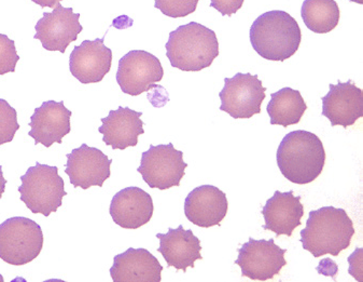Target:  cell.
I'll use <instances>...</instances> for the list:
<instances>
[{
	"instance_id": "cell-1",
	"label": "cell",
	"mask_w": 363,
	"mask_h": 282,
	"mask_svg": "<svg viewBox=\"0 0 363 282\" xmlns=\"http://www.w3.org/2000/svg\"><path fill=\"white\" fill-rule=\"evenodd\" d=\"M278 168L291 183L305 185L314 182L325 163V151L319 136L305 130L290 132L276 153Z\"/></svg>"
},
{
	"instance_id": "cell-2",
	"label": "cell",
	"mask_w": 363,
	"mask_h": 282,
	"mask_svg": "<svg viewBox=\"0 0 363 282\" xmlns=\"http://www.w3.org/2000/svg\"><path fill=\"white\" fill-rule=\"evenodd\" d=\"M249 37L255 51L263 59L284 62L298 51L302 32L296 18L288 12L272 10L252 23Z\"/></svg>"
},
{
	"instance_id": "cell-3",
	"label": "cell",
	"mask_w": 363,
	"mask_h": 282,
	"mask_svg": "<svg viewBox=\"0 0 363 282\" xmlns=\"http://www.w3.org/2000/svg\"><path fill=\"white\" fill-rule=\"evenodd\" d=\"M354 235V223L344 209L323 207L311 211L300 242L315 258L325 254L337 256L350 246Z\"/></svg>"
},
{
	"instance_id": "cell-4",
	"label": "cell",
	"mask_w": 363,
	"mask_h": 282,
	"mask_svg": "<svg viewBox=\"0 0 363 282\" xmlns=\"http://www.w3.org/2000/svg\"><path fill=\"white\" fill-rule=\"evenodd\" d=\"M165 48L171 65L182 72H200L219 55L217 35L198 22L182 25L169 33Z\"/></svg>"
},
{
	"instance_id": "cell-5",
	"label": "cell",
	"mask_w": 363,
	"mask_h": 282,
	"mask_svg": "<svg viewBox=\"0 0 363 282\" xmlns=\"http://www.w3.org/2000/svg\"><path fill=\"white\" fill-rule=\"evenodd\" d=\"M21 200L34 215L50 217L61 208L64 197L67 196L65 182L55 166L36 163V166L28 168L26 173L21 176Z\"/></svg>"
},
{
	"instance_id": "cell-6",
	"label": "cell",
	"mask_w": 363,
	"mask_h": 282,
	"mask_svg": "<svg viewBox=\"0 0 363 282\" xmlns=\"http://www.w3.org/2000/svg\"><path fill=\"white\" fill-rule=\"evenodd\" d=\"M43 246L40 225L27 217H16L0 224V259L22 266L38 258Z\"/></svg>"
},
{
	"instance_id": "cell-7",
	"label": "cell",
	"mask_w": 363,
	"mask_h": 282,
	"mask_svg": "<svg viewBox=\"0 0 363 282\" xmlns=\"http://www.w3.org/2000/svg\"><path fill=\"white\" fill-rule=\"evenodd\" d=\"M188 163L184 161V153L167 145H150L144 151L137 171L142 174L144 181L150 188L166 190L174 186H180L186 174Z\"/></svg>"
},
{
	"instance_id": "cell-8",
	"label": "cell",
	"mask_w": 363,
	"mask_h": 282,
	"mask_svg": "<svg viewBox=\"0 0 363 282\" xmlns=\"http://www.w3.org/2000/svg\"><path fill=\"white\" fill-rule=\"evenodd\" d=\"M265 91L258 75L238 72L233 78H225V88L219 93L220 111L234 119L251 118L261 113Z\"/></svg>"
},
{
	"instance_id": "cell-9",
	"label": "cell",
	"mask_w": 363,
	"mask_h": 282,
	"mask_svg": "<svg viewBox=\"0 0 363 282\" xmlns=\"http://www.w3.org/2000/svg\"><path fill=\"white\" fill-rule=\"evenodd\" d=\"M286 249H281L269 240H255L250 238L238 250L235 264L242 269V276L250 280L267 281L281 273L287 264L285 260Z\"/></svg>"
},
{
	"instance_id": "cell-10",
	"label": "cell",
	"mask_w": 363,
	"mask_h": 282,
	"mask_svg": "<svg viewBox=\"0 0 363 282\" xmlns=\"http://www.w3.org/2000/svg\"><path fill=\"white\" fill-rule=\"evenodd\" d=\"M163 77L160 60L144 50H132L119 61L117 82L125 94L138 97L153 88Z\"/></svg>"
},
{
	"instance_id": "cell-11",
	"label": "cell",
	"mask_w": 363,
	"mask_h": 282,
	"mask_svg": "<svg viewBox=\"0 0 363 282\" xmlns=\"http://www.w3.org/2000/svg\"><path fill=\"white\" fill-rule=\"evenodd\" d=\"M80 13H74L72 8H65L57 4L52 12H45L37 22L34 38L41 41L48 51L65 53L70 43L78 39L83 31L80 24Z\"/></svg>"
},
{
	"instance_id": "cell-12",
	"label": "cell",
	"mask_w": 363,
	"mask_h": 282,
	"mask_svg": "<svg viewBox=\"0 0 363 282\" xmlns=\"http://www.w3.org/2000/svg\"><path fill=\"white\" fill-rule=\"evenodd\" d=\"M66 157L65 173L69 176L74 188L84 190L92 186L103 188L106 180L111 175L110 166L113 159L108 158L107 155L96 147L82 144L78 148L72 149Z\"/></svg>"
},
{
	"instance_id": "cell-13",
	"label": "cell",
	"mask_w": 363,
	"mask_h": 282,
	"mask_svg": "<svg viewBox=\"0 0 363 282\" xmlns=\"http://www.w3.org/2000/svg\"><path fill=\"white\" fill-rule=\"evenodd\" d=\"M105 37L84 40L72 50L69 70L81 84H96L105 78L113 64V51L106 47Z\"/></svg>"
},
{
	"instance_id": "cell-14",
	"label": "cell",
	"mask_w": 363,
	"mask_h": 282,
	"mask_svg": "<svg viewBox=\"0 0 363 282\" xmlns=\"http://www.w3.org/2000/svg\"><path fill=\"white\" fill-rule=\"evenodd\" d=\"M72 112L66 109L64 102H43L40 107L35 109L30 117L32 128L28 136L34 139L35 145L43 144L50 148L54 143L62 144L64 136L72 131Z\"/></svg>"
},
{
	"instance_id": "cell-15",
	"label": "cell",
	"mask_w": 363,
	"mask_h": 282,
	"mask_svg": "<svg viewBox=\"0 0 363 282\" xmlns=\"http://www.w3.org/2000/svg\"><path fill=\"white\" fill-rule=\"evenodd\" d=\"M327 95L321 97L323 116L327 117L332 126L344 128L352 126L363 116L362 90L352 82L337 80V85H330Z\"/></svg>"
},
{
	"instance_id": "cell-16",
	"label": "cell",
	"mask_w": 363,
	"mask_h": 282,
	"mask_svg": "<svg viewBox=\"0 0 363 282\" xmlns=\"http://www.w3.org/2000/svg\"><path fill=\"white\" fill-rule=\"evenodd\" d=\"M228 209L227 195L213 185L194 188L184 200L186 219L199 227L220 226L222 219L227 217Z\"/></svg>"
},
{
	"instance_id": "cell-17",
	"label": "cell",
	"mask_w": 363,
	"mask_h": 282,
	"mask_svg": "<svg viewBox=\"0 0 363 282\" xmlns=\"http://www.w3.org/2000/svg\"><path fill=\"white\" fill-rule=\"evenodd\" d=\"M155 211L152 197L136 186L124 188L113 196L109 213L125 229H137L150 222Z\"/></svg>"
},
{
	"instance_id": "cell-18",
	"label": "cell",
	"mask_w": 363,
	"mask_h": 282,
	"mask_svg": "<svg viewBox=\"0 0 363 282\" xmlns=\"http://www.w3.org/2000/svg\"><path fill=\"white\" fill-rule=\"evenodd\" d=\"M157 238L160 240L157 252L161 253L167 266L177 271L186 273V269L194 267L196 261L203 259L201 240L192 230H186L182 225L169 228L167 234H157Z\"/></svg>"
},
{
	"instance_id": "cell-19",
	"label": "cell",
	"mask_w": 363,
	"mask_h": 282,
	"mask_svg": "<svg viewBox=\"0 0 363 282\" xmlns=\"http://www.w3.org/2000/svg\"><path fill=\"white\" fill-rule=\"evenodd\" d=\"M142 116V112L133 111L130 107H119L117 111H110L107 117L101 118L103 124L99 128L104 143L121 151L136 146L138 136L145 134Z\"/></svg>"
},
{
	"instance_id": "cell-20",
	"label": "cell",
	"mask_w": 363,
	"mask_h": 282,
	"mask_svg": "<svg viewBox=\"0 0 363 282\" xmlns=\"http://www.w3.org/2000/svg\"><path fill=\"white\" fill-rule=\"evenodd\" d=\"M163 266L146 249L130 248L116 255L110 276L115 282H161Z\"/></svg>"
},
{
	"instance_id": "cell-21",
	"label": "cell",
	"mask_w": 363,
	"mask_h": 282,
	"mask_svg": "<svg viewBox=\"0 0 363 282\" xmlns=\"http://www.w3.org/2000/svg\"><path fill=\"white\" fill-rule=\"evenodd\" d=\"M265 219L263 229L271 230L276 237L281 235L291 237L294 230L301 226L304 215V207L300 196H294V192H281L276 190L272 198L265 203L262 210Z\"/></svg>"
},
{
	"instance_id": "cell-22",
	"label": "cell",
	"mask_w": 363,
	"mask_h": 282,
	"mask_svg": "<svg viewBox=\"0 0 363 282\" xmlns=\"http://www.w3.org/2000/svg\"><path fill=\"white\" fill-rule=\"evenodd\" d=\"M306 109V103L300 91L288 87L272 93L271 101L267 107L271 124H278L285 128L298 124Z\"/></svg>"
},
{
	"instance_id": "cell-23",
	"label": "cell",
	"mask_w": 363,
	"mask_h": 282,
	"mask_svg": "<svg viewBox=\"0 0 363 282\" xmlns=\"http://www.w3.org/2000/svg\"><path fill=\"white\" fill-rule=\"evenodd\" d=\"M301 16L308 30L316 34H327L339 25V5L334 0H304Z\"/></svg>"
},
{
	"instance_id": "cell-24",
	"label": "cell",
	"mask_w": 363,
	"mask_h": 282,
	"mask_svg": "<svg viewBox=\"0 0 363 282\" xmlns=\"http://www.w3.org/2000/svg\"><path fill=\"white\" fill-rule=\"evenodd\" d=\"M20 129L18 113L6 99H0V146L13 141Z\"/></svg>"
},
{
	"instance_id": "cell-25",
	"label": "cell",
	"mask_w": 363,
	"mask_h": 282,
	"mask_svg": "<svg viewBox=\"0 0 363 282\" xmlns=\"http://www.w3.org/2000/svg\"><path fill=\"white\" fill-rule=\"evenodd\" d=\"M201 0H155V7L169 18H186L194 13Z\"/></svg>"
},
{
	"instance_id": "cell-26",
	"label": "cell",
	"mask_w": 363,
	"mask_h": 282,
	"mask_svg": "<svg viewBox=\"0 0 363 282\" xmlns=\"http://www.w3.org/2000/svg\"><path fill=\"white\" fill-rule=\"evenodd\" d=\"M20 55L16 53V43L7 35L0 34V76L16 72Z\"/></svg>"
},
{
	"instance_id": "cell-27",
	"label": "cell",
	"mask_w": 363,
	"mask_h": 282,
	"mask_svg": "<svg viewBox=\"0 0 363 282\" xmlns=\"http://www.w3.org/2000/svg\"><path fill=\"white\" fill-rule=\"evenodd\" d=\"M245 0H211V7L219 11L222 16H231L244 5Z\"/></svg>"
},
{
	"instance_id": "cell-28",
	"label": "cell",
	"mask_w": 363,
	"mask_h": 282,
	"mask_svg": "<svg viewBox=\"0 0 363 282\" xmlns=\"http://www.w3.org/2000/svg\"><path fill=\"white\" fill-rule=\"evenodd\" d=\"M33 3L40 6L41 8H54L57 7V4L61 3L62 0H32Z\"/></svg>"
},
{
	"instance_id": "cell-29",
	"label": "cell",
	"mask_w": 363,
	"mask_h": 282,
	"mask_svg": "<svg viewBox=\"0 0 363 282\" xmlns=\"http://www.w3.org/2000/svg\"><path fill=\"white\" fill-rule=\"evenodd\" d=\"M6 184H7V180L4 178L3 167L0 166V198L3 197L4 192H5Z\"/></svg>"
},
{
	"instance_id": "cell-30",
	"label": "cell",
	"mask_w": 363,
	"mask_h": 282,
	"mask_svg": "<svg viewBox=\"0 0 363 282\" xmlns=\"http://www.w3.org/2000/svg\"><path fill=\"white\" fill-rule=\"evenodd\" d=\"M350 1H352V3H357V4H363V0H350Z\"/></svg>"
},
{
	"instance_id": "cell-31",
	"label": "cell",
	"mask_w": 363,
	"mask_h": 282,
	"mask_svg": "<svg viewBox=\"0 0 363 282\" xmlns=\"http://www.w3.org/2000/svg\"><path fill=\"white\" fill-rule=\"evenodd\" d=\"M5 280H4L3 276L0 275V282H4Z\"/></svg>"
}]
</instances>
